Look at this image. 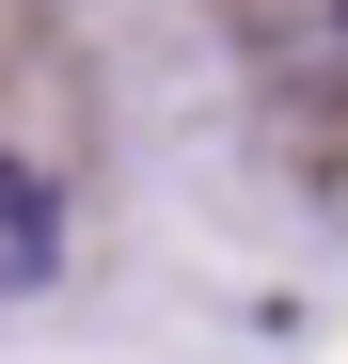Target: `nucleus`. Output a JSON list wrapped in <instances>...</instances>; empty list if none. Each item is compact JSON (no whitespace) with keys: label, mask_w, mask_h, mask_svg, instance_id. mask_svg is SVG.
Wrapping results in <instances>:
<instances>
[{"label":"nucleus","mask_w":348,"mask_h":364,"mask_svg":"<svg viewBox=\"0 0 348 364\" xmlns=\"http://www.w3.org/2000/svg\"><path fill=\"white\" fill-rule=\"evenodd\" d=\"M48 269H64V191L32 159H0V301H32Z\"/></svg>","instance_id":"1"}]
</instances>
